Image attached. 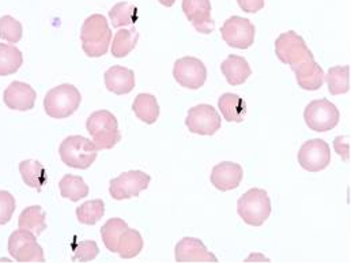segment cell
Instances as JSON below:
<instances>
[{
  "label": "cell",
  "instance_id": "obj_1",
  "mask_svg": "<svg viewBox=\"0 0 351 263\" xmlns=\"http://www.w3.org/2000/svg\"><path fill=\"white\" fill-rule=\"evenodd\" d=\"M81 40L84 52L88 58H101L109 51L112 30L108 19L102 14L88 16L81 29Z\"/></svg>",
  "mask_w": 351,
  "mask_h": 263
},
{
  "label": "cell",
  "instance_id": "obj_2",
  "mask_svg": "<svg viewBox=\"0 0 351 263\" xmlns=\"http://www.w3.org/2000/svg\"><path fill=\"white\" fill-rule=\"evenodd\" d=\"M86 128L98 150L113 149L121 139L116 116L105 109L95 111L88 116Z\"/></svg>",
  "mask_w": 351,
  "mask_h": 263
},
{
  "label": "cell",
  "instance_id": "obj_3",
  "mask_svg": "<svg viewBox=\"0 0 351 263\" xmlns=\"http://www.w3.org/2000/svg\"><path fill=\"white\" fill-rule=\"evenodd\" d=\"M82 101L81 91L71 84L51 89L44 98V109L49 117L66 119L77 112Z\"/></svg>",
  "mask_w": 351,
  "mask_h": 263
},
{
  "label": "cell",
  "instance_id": "obj_4",
  "mask_svg": "<svg viewBox=\"0 0 351 263\" xmlns=\"http://www.w3.org/2000/svg\"><path fill=\"white\" fill-rule=\"evenodd\" d=\"M272 211L271 199L265 190L251 188L237 202V213L251 227H262Z\"/></svg>",
  "mask_w": 351,
  "mask_h": 263
},
{
  "label": "cell",
  "instance_id": "obj_5",
  "mask_svg": "<svg viewBox=\"0 0 351 263\" xmlns=\"http://www.w3.org/2000/svg\"><path fill=\"white\" fill-rule=\"evenodd\" d=\"M97 153L98 149L94 142L82 135L67 137L59 148L62 161L66 165L77 170L90 168L97 159Z\"/></svg>",
  "mask_w": 351,
  "mask_h": 263
},
{
  "label": "cell",
  "instance_id": "obj_6",
  "mask_svg": "<svg viewBox=\"0 0 351 263\" xmlns=\"http://www.w3.org/2000/svg\"><path fill=\"white\" fill-rule=\"evenodd\" d=\"M275 54L278 59L283 63L290 66L293 70L309 60H313L315 56L312 51L308 48L305 40L295 33L294 30H289L282 33L275 40Z\"/></svg>",
  "mask_w": 351,
  "mask_h": 263
},
{
  "label": "cell",
  "instance_id": "obj_7",
  "mask_svg": "<svg viewBox=\"0 0 351 263\" xmlns=\"http://www.w3.org/2000/svg\"><path fill=\"white\" fill-rule=\"evenodd\" d=\"M304 120L312 131L327 133L338 126L341 113L335 104L327 98H320L306 105L304 111Z\"/></svg>",
  "mask_w": 351,
  "mask_h": 263
},
{
  "label": "cell",
  "instance_id": "obj_8",
  "mask_svg": "<svg viewBox=\"0 0 351 263\" xmlns=\"http://www.w3.org/2000/svg\"><path fill=\"white\" fill-rule=\"evenodd\" d=\"M8 253L16 262H45L44 250L37 243V236L22 228L11 233Z\"/></svg>",
  "mask_w": 351,
  "mask_h": 263
},
{
  "label": "cell",
  "instance_id": "obj_9",
  "mask_svg": "<svg viewBox=\"0 0 351 263\" xmlns=\"http://www.w3.org/2000/svg\"><path fill=\"white\" fill-rule=\"evenodd\" d=\"M256 27L255 25L243 16H230L221 27V36L223 41L237 49H248L255 41Z\"/></svg>",
  "mask_w": 351,
  "mask_h": 263
},
{
  "label": "cell",
  "instance_id": "obj_10",
  "mask_svg": "<svg viewBox=\"0 0 351 263\" xmlns=\"http://www.w3.org/2000/svg\"><path fill=\"white\" fill-rule=\"evenodd\" d=\"M222 120L218 111L213 105L200 104L192 106L185 117V126L192 134L214 135L221 128Z\"/></svg>",
  "mask_w": 351,
  "mask_h": 263
},
{
  "label": "cell",
  "instance_id": "obj_11",
  "mask_svg": "<svg viewBox=\"0 0 351 263\" xmlns=\"http://www.w3.org/2000/svg\"><path fill=\"white\" fill-rule=\"evenodd\" d=\"M150 181L152 177L142 171H128L110 180L109 192L116 201L130 199L147 190Z\"/></svg>",
  "mask_w": 351,
  "mask_h": 263
},
{
  "label": "cell",
  "instance_id": "obj_12",
  "mask_svg": "<svg viewBox=\"0 0 351 263\" xmlns=\"http://www.w3.org/2000/svg\"><path fill=\"white\" fill-rule=\"evenodd\" d=\"M173 77L180 87L189 90H197L203 88L206 84L207 69L200 59L185 56L176 60Z\"/></svg>",
  "mask_w": 351,
  "mask_h": 263
},
{
  "label": "cell",
  "instance_id": "obj_13",
  "mask_svg": "<svg viewBox=\"0 0 351 263\" xmlns=\"http://www.w3.org/2000/svg\"><path fill=\"white\" fill-rule=\"evenodd\" d=\"M298 163L308 172L324 171L331 163V150L326 141L311 139L298 152Z\"/></svg>",
  "mask_w": 351,
  "mask_h": 263
},
{
  "label": "cell",
  "instance_id": "obj_14",
  "mask_svg": "<svg viewBox=\"0 0 351 263\" xmlns=\"http://www.w3.org/2000/svg\"><path fill=\"white\" fill-rule=\"evenodd\" d=\"M182 11L192 26L202 34H210L215 29V22L211 16L210 0H182Z\"/></svg>",
  "mask_w": 351,
  "mask_h": 263
},
{
  "label": "cell",
  "instance_id": "obj_15",
  "mask_svg": "<svg viewBox=\"0 0 351 263\" xmlns=\"http://www.w3.org/2000/svg\"><path fill=\"white\" fill-rule=\"evenodd\" d=\"M176 262H218L204 243L196 238H184L175 247Z\"/></svg>",
  "mask_w": 351,
  "mask_h": 263
},
{
  "label": "cell",
  "instance_id": "obj_16",
  "mask_svg": "<svg viewBox=\"0 0 351 263\" xmlns=\"http://www.w3.org/2000/svg\"><path fill=\"white\" fill-rule=\"evenodd\" d=\"M37 93L29 84L14 81L4 90V104L14 111H30L36 104Z\"/></svg>",
  "mask_w": 351,
  "mask_h": 263
},
{
  "label": "cell",
  "instance_id": "obj_17",
  "mask_svg": "<svg viewBox=\"0 0 351 263\" xmlns=\"http://www.w3.org/2000/svg\"><path fill=\"white\" fill-rule=\"evenodd\" d=\"M244 177V171L240 164L232 161L219 163L213 168L211 184L219 191H232L236 190Z\"/></svg>",
  "mask_w": 351,
  "mask_h": 263
},
{
  "label": "cell",
  "instance_id": "obj_18",
  "mask_svg": "<svg viewBox=\"0 0 351 263\" xmlns=\"http://www.w3.org/2000/svg\"><path fill=\"white\" fill-rule=\"evenodd\" d=\"M104 80L106 89L117 95L128 94L135 89V73L123 66H112L105 71Z\"/></svg>",
  "mask_w": 351,
  "mask_h": 263
},
{
  "label": "cell",
  "instance_id": "obj_19",
  "mask_svg": "<svg viewBox=\"0 0 351 263\" xmlns=\"http://www.w3.org/2000/svg\"><path fill=\"white\" fill-rule=\"evenodd\" d=\"M221 71L225 76L228 84L232 87H240L245 84L252 74L247 59L239 55H229V58L222 62Z\"/></svg>",
  "mask_w": 351,
  "mask_h": 263
},
{
  "label": "cell",
  "instance_id": "obj_20",
  "mask_svg": "<svg viewBox=\"0 0 351 263\" xmlns=\"http://www.w3.org/2000/svg\"><path fill=\"white\" fill-rule=\"evenodd\" d=\"M293 73L295 76L297 84L300 85V88L304 90H319L324 84V71L322 69V66H319L316 63V60H309L298 67L293 69Z\"/></svg>",
  "mask_w": 351,
  "mask_h": 263
},
{
  "label": "cell",
  "instance_id": "obj_21",
  "mask_svg": "<svg viewBox=\"0 0 351 263\" xmlns=\"http://www.w3.org/2000/svg\"><path fill=\"white\" fill-rule=\"evenodd\" d=\"M218 109L225 120L230 123H241L247 115V102L239 94L225 93L218 100Z\"/></svg>",
  "mask_w": 351,
  "mask_h": 263
},
{
  "label": "cell",
  "instance_id": "obj_22",
  "mask_svg": "<svg viewBox=\"0 0 351 263\" xmlns=\"http://www.w3.org/2000/svg\"><path fill=\"white\" fill-rule=\"evenodd\" d=\"M132 111L146 124H154L160 117V105L157 98L149 93H141L132 102Z\"/></svg>",
  "mask_w": 351,
  "mask_h": 263
},
{
  "label": "cell",
  "instance_id": "obj_23",
  "mask_svg": "<svg viewBox=\"0 0 351 263\" xmlns=\"http://www.w3.org/2000/svg\"><path fill=\"white\" fill-rule=\"evenodd\" d=\"M45 218H47V214L41 206H38V205L27 206L19 214L18 225L22 229L30 231L36 236H40L47 229Z\"/></svg>",
  "mask_w": 351,
  "mask_h": 263
},
{
  "label": "cell",
  "instance_id": "obj_24",
  "mask_svg": "<svg viewBox=\"0 0 351 263\" xmlns=\"http://www.w3.org/2000/svg\"><path fill=\"white\" fill-rule=\"evenodd\" d=\"M19 172H21L23 183L27 187L37 190L38 192L43 190V187L48 181V176H47V171H45L44 165L36 160L22 161L19 164Z\"/></svg>",
  "mask_w": 351,
  "mask_h": 263
},
{
  "label": "cell",
  "instance_id": "obj_25",
  "mask_svg": "<svg viewBox=\"0 0 351 263\" xmlns=\"http://www.w3.org/2000/svg\"><path fill=\"white\" fill-rule=\"evenodd\" d=\"M143 249V239L142 235L132 228H125L120 235L117 243V253L123 260H131L141 254Z\"/></svg>",
  "mask_w": 351,
  "mask_h": 263
},
{
  "label": "cell",
  "instance_id": "obj_26",
  "mask_svg": "<svg viewBox=\"0 0 351 263\" xmlns=\"http://www.w3.org/2000/svg\"><path fill=\"white\" fill-rule=\"evenodd\" d=\"M138 40H139V33L135 27L120 29L116 33L114 40L112 43V48H110L112 55L117 59L125 58L135 49Z\"/></svg>",
  "mask_w": 351,
  "mask_h": 263
},
{
  "label": "cell",
  "instance_id": "obj_27",
  "mask_svg": "<svg viewBox=\"0 0 351 263\" xmlns=\"http://www.w3.org/2000/svg\"><path fill=\"white\" fill-rule=\"evenodd\" d=\"M328 90L332 95L346 94L350 91V66H334L324 76Z\"/></svg>",
  "mask_w": 351,
  "mask_h": 263
},
{
  "label": "cell",
  "instance_id": "obj_28",
  "mask_svg": "<svg viewBox=\"0 0 351 263\" xmlns=\"http://www.w3.org/2000/svg\"><path fill=\"white\" fill-rule=\"evenodd\" d=\"M23 63L22 52L11 44H0V77L15 74Z\"/></svg>",
  "mask_w": 351,
  "mask_h": 263
},
{
  "label": "cell",
  "instance_id": "obj_29",
  "mask_svg": "<svg viewBox=\"0 0 351 263\" xmlns=\"http://www.w3.org/2000/svg\"><path fill=\"white\" fill-rule=\"evenodd\" d=\"M60 194L73 202H78L88 195V185L84 177L75 175H66L59 183Z\"/></svg>",
  "mask_w": 351,
  "mask_h": 263
},
{
  "label": "cell",
  "instance_id": "obj_30",
  "mask_svg": "<svg viewBox=\"0 0 351 263\" xmlns=\"http://www.w3.org/2000/svg\"><path fill=\"white\" fill-rule=\"evenodd\" d=\"M138 7L128 3V1H120L112 7L109 11L110 22L114 27H121L127 25H132L138 21Z\"/></svg>",
  "mask_w": 351,
  "mask_h": 263
},
{
  "label": "cell",
  "instance_id": "obj_31",
  "mask_svg": "<svg viewBox=\"0 0 351 263\" xmlns=\"http://www.w3.org/2000/svg\"><path fill=\"white\" fill-rule=\"evenodd\" d=\"M128 228V224L121 218H110L101 228V238L105 247L110 253H117V243L123 231Z\"/></svg>",
  "mask_w": 351,
  "mask_h": 263
},
{
  "label": "cell",
  "instance_id": "obj_32",
  "mask_svg": "<svg viewBox=\"0 0 351 263\" xmlns=\"http://www.w3.org/2000/svg\"><path fill=\"white\" fill-rule=\"evenodd\" d=\"M77 218L84 225H95L105 214V203L102 199L88 201L77 207Z\"/></svg>",
  "mask_w": 351,
  "mask_h": 263
},
{
  "label": "cell",
  "instance_id": "obj_33",
  "mask_svg": "<svg viewBox=\"0 0 351 263\" xmlns=\"http://www.w3.org/2000/svg\"><path fill=\"white\" fill-rule=\"evenodd\" d=\"M23 27L19 21L10 15L0 18V38L8 41L10 44H16L22 40Z\"/></svg>",
  "mask_w": 351,
  "mask_h": 263
},
{
  "label": "cell",
  "instance_id": "obj_34",
  "mask_svg": "<svg viewBox=\"0 0 351 263\" xmlns=\"http://www.w3.org/2000/svg\"><path fill=\"white\" fill-rule=\"evenodd\" d=\"M98 254H99V249L94 240H84L77 244L73 261L90 262V261H94L98 257Z\"/></svg>",
  "mask_w": 351,
  "mask_h": 263
},
{
  "label": "cell",
  "instance_id": "obj_35",
  "mask_svg": "<svg viewBox=\"0 0 351 263\" xmlns=\"http://www.w3.org/2000/svg\"><path fill=\"white\" fill-rule=\"evenodd\" d=\"M16 207L15 198L8 191H0V225L10 222Z\"/></svg>",
  "mask_w": 351,
  "mask_h": 263
},
{
  "label": "cell",
  "instance_id": "obj_36",
  "mask_svg": "<svg viewBox=\"0 0 351 263\" xmlns=\"http://www.w3.org/2000/svg\"><path fill=\"white\" fill-rule=\"evenodd\" d=\"M335 152L343 159V161H350V137H338L334 141Z\"/></svg>",
  "mask_w": 351,
  "mask_h": 263
},
{
  "label": "cell",
  "instance_id": "obj_37",
  "mask_svg": "<svg viewBox=\"0 0 351 263\" xmlns=\"http://www.w3.org/2000/svg\"><path fill=\"white\" fill-rule=\"evenodd\" d=\"M240 8L245 12L255 14L264 7V0H237Z\"/></svg>",
  "mask_w": 351,
  "mask_h": 263
},
{
  "label": "cell",
  "instance_id": "obj_38",
  "mask_svg": "<svg viewBox=\"0 0 351 263\" xmlns=\"http://www.w3.org/2000/svg\"><path fill=\"white\" fill-rule=\"evenodd\" d=\"M160 3H161L164 7H172L176 3V0H160Z\"/></svg>",
  "mask_w": 351,
  "mask_h": 263
}]
</instances>
